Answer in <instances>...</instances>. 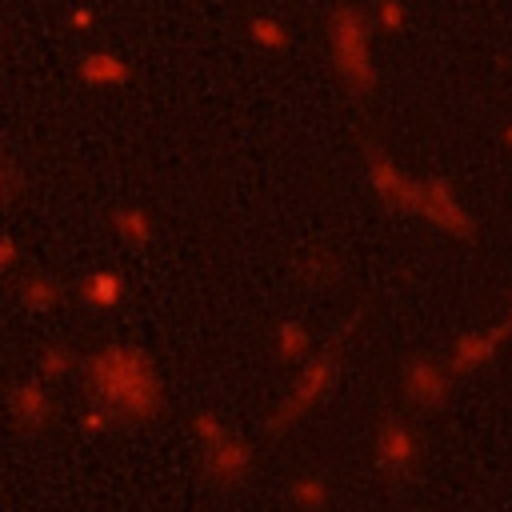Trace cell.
Returning <instances> with one entry per match:
<instances>
[{
  "mask_svg": "<svg viewBox=\"0 0 512 512\" xmlns=\"http://www.w3.org/2000/svg\"><path fill=\"white\" fill-rule=\"evenodd\" d=\"M80 428H84V432H92V436H100V432H112V428H116V420H112L100 404H88V412L80 416Z\"/></svg>",
  "mask_w": 512,
  "mask_h": 512,
  "instance_id": "cell-20",
  "label": "cell"
},
{
  "mask_svg": "<svg viewBox=\"0 0 512 512\" xmlns=\"http://www.w3.org/2000/svg\"><path fill=\"white\" fill-rule=\"evenodd\" d=\"M452 380L456 376L448 372V364L428 352H416L400 364V392L416 412H440L452 400Z\"/></svg>",
  "mask_w": 512,
  "mask_h": 512,
  "instance_id": "cell-6",
  "label": "cell"
},
{
  "mask_svg": "<svg viewBox=\"0 0 512 512\" xmlns=\"http://www.w3.org/2000/svg\"><path fill=\"white\" fill-rule=\"evenodd\" d=\"M504 340H512L504 324L468 328V332H460V336L452 340V348H448L444 364H448V372H452V376H472V372H480L484 364H492V360L500 356Z\"/></svg>",
  "mask_w": 512,
  "mask_h": 512,
  "instance_id": "cell-10",
  "label": "cell"
},
{
  "mask_svg": "<svg viewBox=\"0 0 512 512\" xmlns=\"http://www.w3.org/2000/svg\"><path fill=\"white\" fill-rule=\"evenodd\" d=\"M80 80L92 84V88H112V84L128 80V64L112 52H92V56L80 60Z\"/></svg>",
  "mask_w": 512,
  "mask_h": 512,
  "instance_id": "cell-16",
  "label": "cell"
},
{
  "mask_svg": "<svg viewBox=\"0 0 512 512\" xmlns=\"http://www.w3.org/2000/svg\"><path fill=\"white\" fill-rule=\"evenodd\" d=\"M328 48H332V64H336L340 80L356 96H372V88H376V64H372L368 24H364L360 8H352V4L332 8V16H328Z\"/></svg>",
  "mask_w": 512,
  "mask_h": 512,
  "instance_id": "cell-3",
  "label": "cell"
},
{
  "mask_svg": "<svg viewBox=\"0 0 512 512\" xmlns=\"http://www.w3.org/2000/svg\"><path fill=\"white\" fill-rule=\"evenodd\" d=\"M252 40L260 44V48H272V52H280V48H288V28L280 24V20H268V16H256L252 20Z\"/></svg>",
  "mask_w": 512,
  "mask_h": 512,
  "instance_id": "cell-19",
  "label": "cell"
},
{
  "mask_svg": "<svg viewBox=\"0 0 512 512\" xmlns=\"http://www.w3.org/2000/svg\"><path fill=\"white\" fill-rule=\"evenodd\" d=\"M8 188H12V168H8L4 160H0V196H4Z\"/></svg>",
  "mask_w": 512,
  "mask_h": 512,
  "instance_id": "cell-24",
  "label": "cell"
},
{
  "mask_svg": "<svg viewBox=\"0 0 512 512\" xmlns=\"http://www.w3.org/2000/svg\"><path fill=\"white\" fill-rule=\"evenodd\" d=\"M336 376H340V340H328V344L312 348V352L296 364V376H292L288 392L276 400V408H272L264 432H268V436L292 432L304 416H312V412L324 404V396L332 392Z\"/></svg>",
  "mask_w": 512,
  "mask_h": 512,
  "instance_id": "cell-2",
  "label": "cell"
},
{
  "mask_svg": "<svg viewBox=\"0 0 512 512\" xmlns=\"http://www.w3.org/2000/svg\"><path fill=\"white\" fill-rule=\"evenodd\" d=\"M72 372H80V352L72 344H44L40 356H36V376L44 384H60L68 380Z\"/></svg>",
  "mask_w": 512,
  "mask_h": 512,
  "instance_id": "cell-15",
  "label": "cell"
},
{
  "mask_svg": "<svg viewBox=\"0 0 512 512\" xmlns=\"http://www.w3.org/2000/svg\"><path fill=\"white\" fill-rule=\"evenodd\" d=\"M412 216H424L432 228H440L452 240H472L476 236L472 212L460 204L452 180H444V176H424L420 180V196H416V212Z\"/></svg>",
  "mask_w": 512,
  "mask_h": 512,
  "instance_id": "cell-5",
  "label": "cell"
},
{
  "mask_svg": "<svg viewBox=\"0 0 512 512\" xmlns=\"http://www.w3.org/2000/svg\"><path fill=\"white\" fill-rule=\"evenodd\" d=\"M316 344H312V332L304 328V320H280L276 328H272V352H276V360L280 364H300L308 352H312Z\"/></svg>",
  "mask_w": 512,
  "mask_h": 512,
  "instance_id": "cell-13",
  "label": "cell"
},
{
  "mask_svg": "<svg viewBox=\"0 0 512 512\" xmlns=\"http://www.w3.org/2000/svg\"><path fill=\"white\" fill-rule=\"evenodd\" d=\"M380 24L384 28H400L404 24V8L396 0H380Z\"/></svg>",
  "mask_w": 512,
  "mask_h": 512,
  "instance_id": "cell-22",
  "label": "cell"
},
{
  "mask_svg": "<svg viewBox=\"0 0 512 512\" xmlns=\"http://www.w3.org/2000/svg\"><path fill=\"white\" fill-rule=\"evenodd\" d=\"M288 504L292 512H328L332 508V484L320 472H296L288 480Z\"/></svg>",
  "mask_w": 512,
  "mask_h": 512,
  "instance_id": "cell-11",
  "label": "cell"
},
{
  "mask_svg": "<svg viewBox=\"0 0 512 512\" xmlns=\"http://www.w3.org/2000/svg\"><path fill=\"white\" fill-rule=\"evenodd\" d=\"M84 396L100 404L116 424H152L164 412V376L156 360L124 340H108L80 360Z\"/></svg>",
  "mask_w": 512,
  "mask_h": 512,
  "instance_id": "cell-1",
  "label": "cell"
},
{
  "mask_svg": "<svg viewBox=\"0 0 512 512\" xmlns=\"http://www.w3.org/2000/svg\"><path fill=\"white\" fill-rule=\"evenodd\" d=\"M16 256H20L16 240H12L8 232H0V272H12V268H16Z\"/></svg>",
  "mask_w": 512,
  "mask_h": 512,
  "instance_id": "cell-21",
  "label": "cell"
},
{
  "mask_svg": "<svg viewBox=\"0 0 512 512\" xmlns=\"http://www.w3.org/2000/svg\"><path fill=\"white\" fill-rule=\"evenodd\" d=\"M372 448H376V464L384 468V476H392L400 484L412 480L416 468H420V460H424V436H420V428L408 416H396V412L376 424Z\"/></svg>",
  "mask_w": 512,
  "mask_h": 512,
  "instance_id": "cell-4",
  "label": "cell"
},
{
  "mask_svg": "<svg viewBox=\"0 0 512 512\" xmlns=\"http://www.w3.org/2000/svg\"><path fill=\"white\" fill-rule=\"evenodd\" d=\"M4 416L20 432H44V428H52V420H56L52 384H44L40 376L12 380L8 392H4Z\"/></svg>",
  "mask_w": 512,
  "mask_h": 512,
  "instance_id": "cell-7",
  "label": "cell"
},
{
  "mask_svg": "<svg viewBox=\"0 0 512 512\" xmlns=\"http://www.w3.org/2000/svg\"><path fill=\"white\" fill-rule=\"evenodd\" d=\"M112 228H116V236H120L124 244H132V248H144V244L152 240V216H148L144 208H136V204L116 208V212H112Z\"/></svg>",
  "mask_w": 512,
  "mask_h": 512,
  "instance_id": "cell-17",
  "label": "cell"
},
{
  "mask_svg": "<svg viewBox=\"0 0 512 512\" xmlns=\"http://www.w3.org/2000/svg\"><path fill=\"white\" fill-rule=\"evenodd\" d=\"M256 472V448L252 440L228 432L220 444L200 448V476L216 488H236Z\"/></svg>",
  "mask_w": 512,
  "mask_h": 512,
  "instance_id": "cell-9",
  "label": "cell"
},
{
  "mask_svg": "<svg viewBox=\"0 0 512 512\" xmlns=\"http://www.w3.org/2000/svg\"><path fill=\"white\" fill-rule=\"evenodd\" d=\"M16 296H20V304H24L28 312H52V308L64 300V288H60L52 276H44V272H28V276L16 284Z\"/></svg>",
  "mask_w": 512,
  "mask_h": 512,
  "instance_id": "cell-14",
  "label": "cell"
},
{
  "mask_svg": "<svg viewBox=\"0 0 512 512\" xmlns=\"http://www.w3.org/2000/svg\"><path fill=\"white\" fill-rule=\"evenodd\" d=\"M364 168H368V184H372V192H376L380 204H388L392 212H408V216L416 212L420 180L408 176V172H400V164L388 152H380L376 144H368L364 148Z\"/></svg>",
  "mask_w": 512,
  "mask_h": 512,
  "instance_id": "cell-8",
  "label": "cell"
},
{
  "mask_svg": "<svg viewBox=\"0 0 512 512\" xmlns=\"http://www.w3.org/2000/svg\"><path fill=\"white\" fill-rule=\"evenodd\" d=\"M188 432H192L196 448H212V444H220L232 428H228L220 416H212V412H196V416H192V424H188Z\"/></svg>",
  "mask_w": 512,
  "mask_h": 512,
  "instance_id": "cell-18",
  "label": "cell"
},
{
  "mask_svg": "<svg viewBox=\"0 0 512 512\" xmlns=\"http://www.w3.org/2000/svg\"><path fill=\"white\" fill-rule=\"evenodd\" d=\"M504 328H508V336H512V288H508V296H504V320H500Z\"/></svg>",
  "mask_w": 512,
  "mask_h": 512,
  "instance_id": "cell-23",
  "label": "cell"
},
{
  "mask_svg": "<svg viewBox=\"0 0 512 512\" xmlns=\"http://www.w3.org/2000/svg\"><path fill=\"white\" fill-rule=\"evenodd\" d=\"M80 300L96 312H112L124 304V276L112 272V268H96L80 280Z\"/></svg>",
  "mask_w": 512,
  "mask_h": 512,
  "instance_id": "cell-12",
  "label": "cell"
},
{
  "mask_svg": "<svg viewBox=\"0 0 512 512\" xmlns=\"http://www.w3.org/2000/svg\"><path fill=\"white\" fill-rule=\"evenodd\" d=\"M504 144L512 148V120H508V128H504Z\"/></svg>",
  "mask_w": 512,
  "mask_h": 512,
  "instance_id": "cell-25",
  "label": "cell"
}]
</instances>
